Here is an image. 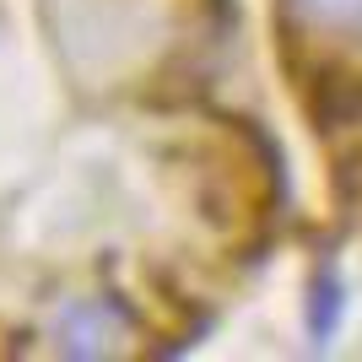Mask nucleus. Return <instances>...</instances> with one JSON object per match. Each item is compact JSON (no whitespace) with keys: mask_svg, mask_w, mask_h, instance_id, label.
Masks as SVG:
<instances>
[{"mask_svg":"<svg viewBox=\"0 0 362 362\" xmlns=\"http://www.w3.org/2000/svg\"><path fill=\"white\" fill-rule=\"evenodd\" d=\"M341 325V281L335 271H319L314 292H308V335H314V346H325Z\"/></svg>","mask_w":362,"mask_h":362,"instance_id":"obj_2","label":"nucleus"},{"mask_svg":"<svg viewBox=\"0 0 362 362\" xmlns=\"http://www.w3.org/2000/svg\"><path fill=\"white\" fill-rule=\"evenodd\" d=\"M308 22H325V28H357L362 22V0H292Z\"/></svg>","mask_w":362,"mask_h":362,"instance_id":"obj_3","label":"nucleus"},{"mask_svg":"<svg viewBox=\"0 0 362 362\" xmlns=\"http://www.w3.org/2000/svg\"><path fill=\"white\" fill-rule=\"evenodd\" d=\"M54 330H60V346L71 351V357H108L114 341H124V314L103 298L65 303L60 319H54Z\"/></svg>","mask_w":362,"mask_h":362,"instance_id":"obj_1","label":"nucleus"}]
</instances>
